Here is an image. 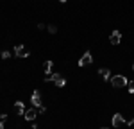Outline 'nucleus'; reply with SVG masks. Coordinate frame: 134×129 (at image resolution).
Listing matches in <instances>:
<instances>
[{"label": "nucleus", "instance_id": "f257e3e1", "mask_svg": "<svg viewBox=\"0 0 134 129\" xmlns=\"http://www.w3.org/2000/svg\"><path fill=\"white\" fill-rule=\"evenodd\" d=\"M111 84L114 88H124V86L129 84V79L125 75H114V77H111Z\"/></svg>", "mask_w": 134, "mask_h": 129}, {"label": "nucleus", "instance_id": "f03ea898", "mask_svg": "<svg viewBox=\"0 0 134 129\" xmlns=\"http://www.w3.org/2000/svg\"><path fill=\"white\" fill-rule=\"evenodd\" d=\"M31 102H32V106H34V108L43 106V104H41V93H40V90H34V93H32V97H31Z\"/></svg>", "mask_w": 134, "mask_h": 129}, {"label": "nucleus", "instance_id": "7ed1b4c3", "mask_svg": "<svg viewBox=\"0 0 134 129\" xmlns=\"http://www.w3.org/2000/svg\"><path fill=\"white\" fill-rule=\"evenodd\" d=\"M91 61H93L91 52H86V54H82V57L79 59V66H88V64H91Z\"/></svg>", "mask_w": 134, "mask_h": 129}, {"label": "nucleus", "instance_id": "20e7f679", "mask_svg": "<svg viewBox=\"0 0 134 129\" xmlns=\"http://www.w3.org/2000/svg\"><path fill=\"white\" fill-rule=\"evenodd\" d=\"M14 54H16L18 57H29V56H31L29 50H25L23 45H16V47H14Z\"/></svg>", "mask_w": 134, "mask_h": 129}, {"label": "nucleus", "instance_id": "39448f33", "mask_svg": "<svg viewBox=\"0 0 134 129\" xmlns=\"http://www.w3.org/2000/svg\"><path fill=\"white\" fill-rule=\"evenodd\" d=\"M109 41L113 43V45H118V43L122 41V34H120V31H113V32H111V36H109Z\"/></svg>", "mask_w": 134, "mask_h": 129}, {"label": "nucleus", "instance_id": "423d86ee", "mask_svg": "<svg viewBox=\"0 0 134 129\" xmlns=\"http://www.w3.org/2000/svg\"><path fill=\"white\" fill-rule=\"evenodd\" d=\"M124 124H125L124 117H122L120 113H114V115H113V126H114V127H120V126H124Z\"/></svg>", "mask_w": 134, "mask_h": 129}, {"label": "nucleus", "instance_id": "0eeeda50", "mask_svg": "<svg viewBox=\"0 0 134 129\" xmlns=\"http://www.w3.org/2000/svg\"><path fill=\"white\" fill-rule=\"evenodd\" d=\"M36 117H38V111H36L34 108H31V109H27V111H25V118H27L29 122L36 120Z\"/></svg>", "mask_w": 134, "mask_h": 129}, {"label": "nucleus", "instance_id": "6e6552de", "mask_svg": "<svg viewBox=\"0 0 134 129\" xmlns=\"http://www.w3.org/2000/svg\"><path fill=\"white\" fill-rule=\"evenodd\" d=\"M98 75H100L102 79H105V81H107V79L111 81V72H109V68H100V70H98Z\"/></svg>", "mask_w": 134, "mask_h": 129}, {"label": "nucleus", "instance_id": "1a4fd4ad", "mask_svg": "<svg viewBox=\"0 0 134 129\" xmlns=\"http://www.w3.org/2000/svg\"><path fill=\"white\" fill-rule=\"evenodd\" d=\"M14 108H16V113H18V115H25V106H23V102L16 100V102H14Z\"/></svg>", "mask_w": 134, "mask_h": 129}, {"label": "nucleus", "instance_id": "9d476101", "mask_svg": "<svg viewBox=\"0 0 134 129\" xmlns=\"http://www.w3.org/2000/svg\"><path fill=\"white\" fill-rule=\"evenodd\" d=\"M52 61H45V63H43V66H45V72H47V77H48V75H50V70H52Z\"/></svg>", "mask_w": 134, "mask_h": 129}, {"label": "nucleus", "instance_id": "9b49d317", "mask_svg": "<svg viewBox=\"0 0 134 129\" xmlns=\"http://www.w3.org/2000/svg\"><path fill=\"white\" fill-rule=\"evenodd\" d=\"M55 84L59 86V88H63V86L66 84V79H63V77H59V79H57V81H55Z\"/></svg>", "mask_w": 134, "mask_h": 129}, {"label": "nucleus", "instance_id": "f8f14e48", "mask_svg": "<svg viewBox=\"0 0 134 129\" xmlns=\"http://www.w3.org/2000/svg\"><path fill=\"white\" fill-rule=\"evenodd\" d=\"M11 57V54L7 52V50H4V52H2V59H9Z\"/></svg>", "mask_w": 134, "mask_h": 129}, {"label": "nucleus", "instance_id": "ddd939ff", "mask_svg": "<svg viewBox=\"0 0 134 129\" xmlns=\"http://www.w3.org/2000/svg\"><path fill=\"white\" fill-rule=\"evenodd\" d=\"M48 32H52V34L57 32V27H55V25H48Z\"/></svg>", "mask_w": 134, "mask_h": 129}, {"label": "nucleus", "instance_id": "4468645a", "mask_svg": "<svg viewBox=\"0 0 134 129\" xmlns=\"http://www.w3.org/2000/svg\"><path fill=\"white\" fill-rule=\"evenodd\" d=\"M129 93H134V81L129 83Z\"/></svg>", "mask_w": 134, "mask_h": 129}, {"label": "nucleus", "instance_id": "2eb2a0df", "mask_svg": "<svg viewBox=\"0 0 134 129\" xmlns=\"http://www.w3.org/2000/svg\"><path fill=\"white\" fill-rule=\"evenodd\" d=\"M125 124H127V126H134V118H131V120H127Z\"/></svg>", "mask_w": 134, "mask_h": 129}, {"label": "nucleus", "instance_id": "dca6fc26", "mask_svg": "<svg viewBox=\"0 0 134 129\" xmlns=\"http://www.w3.org/2000/svg\"><path fill=\"white\" fill-rule=\"evenodd\" d=\"M0 129H4V124H2V122H0Z\"/></svg>", "mask_w": 134, "mask_h": 129}, {"label": "nucleus", "instance_id": "f3484780", "mask_svg": "<svg viewBox=\"0 0 134 129\" xmlns=\"http://www.w3.org/2000/svg\"><path fill=\"white\" fill-rule=\"evenodd\" d=\"M59 2H66V0H59Z\"/></svg>", "mask_w": 134, "mask_h": 129}, {"label": "nucleus", "instance_id": "a211bd4d", "mask_svg": "<svg viewBox=\"0 0 134 129\" xmlns=\"http://www.w3.org/2000/svg\"><path fill=\"white\" fill-rule=\"evenodd\" d=\"M100 129H107V127H100Z\"/></svg>", "mask_w": 134, "mask_h": 129}, {"label": "nucleus", "instance_id": "6ab92c4d", "mask_svg": "<svg viewBox=\"0 0 134 129\" xmlns=\"http://www.w3.org/2000/svg\"><path fill=\"white\" fill-rule=\"evenodd\" d=\"M132 70H134V64H132Z\"/></svg>", "mask_w": 134, "mask_h": 129}]
</instances>
